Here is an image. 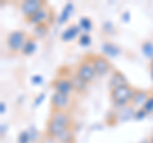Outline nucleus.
Returning a JSON list of instances; mask_svg holds the SVG:
<instances>
[{"mask_svg": "<svg viewBox=\"0 0 153 143\" xmlns=\"http://www.w3.org/2000/svg\"><path fill=\"white\" fill-rule=\"evenodd\" d=\"M135 89L131 84L121 86V87L114 88L110 91V100L114 107H116L117 110L123 107H126L131 104V100L135 93Z\"/></svg>", "mask_w": 153, "mask_h": 143, "instance_id": "1", "label": "nucleus"}, {"mask_svg": "<svg viewBox=\"0 0 153 143\" xmlns=\"http://www.w3.org/2000/svg\"><path fill=\"white\" fill-rule=\"evenodd\" d=\"M28 37H30V35L23 30H16V31L9 32L7 36V40H5L8 50L13 52V54L22 52L23 46H25Z\"/></svg>", "mask_w": 153, "mask_h": 143, "instance_id": "2", "label": "nucleus"}, {"mask_svg": "<svg viewBox=\"0 0 153 143\" xmlns=\"http://www.w3.org/2000/svg\"><path fill=\"white\" fill-rule=\"evenodd\" d=\"M88 59H89L91 63H92L96 74H97V77H103V75H107L112 70V64L110 63V60H108L107 56H105L102 54L91 55Z\"/></svg>", "mask_w": 153, "mask_h": 143, "instance_id": "3", "label": "nucleus"}, {"mask_svg": "<svg viewBox=\"0 0 153 143\" xmlns=\"http://www.w3.org/2000/svg\"><path fill=\"white\" fill-rule=\"evenodd\" d=\"M74 74L76 75V77H79L87 84L91 83L96 77H97V74H96V72H94V68H93L92 63L89 61V59L79 61V64H78V66H76Z\"/></svg>", "mask_w": 153, "mask_h": 143, "instance_id": "4", "label": "nucleus"}, {"mask_svg": "<svg viewBox=\"0 0 153 143\" xmlns=\"http://www.w3.org/2000/svg\"><path fill=\"white\" fill-rule=\"evenodd\" d=\"M51 111H66L70 107V96L60 92H54L50 97Z\"/></svg>", "mask_w": 153, "mask_h": 143, "instance_id": "5", "label": "nucleus"}, {"mask_svg": "<svg viewBox=\"0 0 153 143\" xmlns=\"http://www.w3.org/2000/svg\"><path fill=\"white\" fill-rule=\"evenodd\" d=\"M45 7H47V4L44 0H26V1H22L19 9H21V13L25 16V18L32 17L33 14H36L37 12H40L41 9H44Z\"/></svg>", "mask_w": 153, "mask_h": 143, "instance_id": "6", "label": "nucleus"}, {"mask_svg": "<svg viewBox=\"0 0 153 143\" xmlns=\"http://www.w3.org/2000/svg\"><path fill=\"white\" fill-rule=\"evenodd\" d=\"M51 87L54 88V92H60V93L68 95V96H70L71 92L74 91V87L70 78H66V77H59L55 80H52Z\"/></svg>", "mask_w": 153, "mask_h": 143, "instance_id": "7", "label": "nucleus"}, {"mask_svg": "<svg viewBox=\"0 0 153 143\" xmlns=\"http://www.w3.org/2000/svg\"><path fill=\"white\" fill-rule=\"evenodd\" d=\"M50 16H51V12H49L47 7H45L44 9H41L40 12H37L36 14H33L32 17L27 18V23L33 26H38V25H42V23H50Z\"/></svg>", "mask_w": 153, "mask_h": 143, "instance_id": "8", "label": "nucleus"}, {"mask_svg": "<svg viewBox=\"0 0 153 143\" xmlns=\"http://www.w3.org/2000/svg\"><path fill=\"white\" fill-rule=\"evenodd\" d=\"M129 84L128 79L125 77V74L121 73L120 70H114L111 75H110V79H108V88L110 91L114 88H117V87H121V86H126Z\"/></svg>", "mask_w": 153, "mask_h": 143, "instance_id": "9", "label": "nucleus"}, {"mask_svg": "<svg viewBox=\"0 0 153 143\" xmlns=\"http://www.w3.org/2000/svg\"><path fill=\"white\" fill-rule=\"evenodd\" d=\"M149 95H151L149 89H135V93H134V97L131 100L130 106L140 109L143 105L146 104L148 97H149Z\"/></svg>", "mask_w": 153, "mask_h": 143, "instance_id": "10", "label": "nucleus"}, {"mask_svg": "<svg viewBox=\"0 0 153 143\" xmlns=\"http://www.w3.org/2000/svg\"><path fill=\"white\" fill-rule=\"evenodd\" d=\"M80 32H82V30H80L79 25H70L63 33H61L60 39H61V41H64V42L73 41L76 36H80Z\"/></svg>", "mask_w": 153, "mask_h": 143, "instance_id": "11", "label": "nucleus"}, {"mask_svg": "<svg viewBox=\"0 0 153 143\" xmlns=\"http://www.w3.org/2000/svg\"><path fill=\"white\" fill-rule=\"evenodd\" d=\"M36 49H37L36 37L33 36V35H30V37H28L27 41H26L25 46H23V50H22L21 54H22L23 56H31L33 52L36 51Z\"/></svg>", "mask_w": 153, "mask_h": 143, "instance_id": "12", "label": "nucleus"}, {"mask_svg": "<svg viewBox=\"0 0 153 143\" xmlns=\"http://www.w3.org/2000/svg\"><path fill=\"white\" fill-rule=\"evenodd\" d=\"M50 30V23H42V25H38L33 27V36L36 39H44V37L49 33Z\"/></svg>", "mask_w": 153, "mask_h": 143, "instance_id": "13", "label": "nucleus"}, {"mask_svg": "<svg viewBox=\"0 0 153 143\" xmlns=\"http://www.w3.org/2000/svg\"><path fill=\"white\" fill-rule=\"evenodd\" d=\"M71 12H73V4H71V3L65 4L64 8H63V10H61V13H60L59 19H57L59 25H64V23L69 19V17H70Z\"/></svg>", "mask_w": 153, "mask_h": 143, "instance_id": "14", "label": "nucleus"}, {"mask_svg": "<svg viewBox=\"0 0 153 143\" xmlns=\"http://www.w3.org/2000/svg\"><path fill=\"white\" fill-rule=\"evenodd\" d=\"M57 143H75V134L73 132V128L64 132L59 138L56 139Z\"/></svg>", "mask_w": 153, "mask_h": 143, "instance_id": "15", "label": "nucleus"}, {"mask_svg": "<svg viewBox=\"0 0 153 143\" xmlns=\"http://www.w3.org/2000/svg\"><path fill=\"white\" fill-rule=\"evenodd\" d=\"M70 80H71V83H73L74 91H76V92H84L85 91V88H87V83L83 82V80L80 79L79 77H76L75 74L73 75V77H70Z\"/></svg>", "mask_w": 153, "mask_h": 143, "instance_id": "16", "label": "nucleus"}, {"mask_svg": "<svg viewBox=\"0 0 153 143\" xmlns=\"http://www.w3.org/2000/svg\"><path fill=\"white\" fill-rule=\"evenodd\" d=\"M102 50L107 56H116L119 54L117 46H115L114 44H111V42H105L103 46H102Z\"/></svg>", "mask_w": 153, "mask_h": 143, "instance_id": "17", "label": "nucleus"}, {"mask_svg": "<svg viewBox=\"0 0 153 143\" xmlns=\"http://www.w3.org/2000/svg\"><path fill=\"white\" fill-rule=\"evenodd\" d=\"M78 25L80 27V30L83 31V33H88L91 31V28H92V19L89 17H82L79 19Z\"/></svg>", "mask_w": 153, "mask_h": 143, "instance_id": "18", "label": "nucleus"}, {"mask_svg": "<svg viewBox=\"0 0 153 143\" xmlns=\"http://www.w3.org/2000/svg\"><path fill=\"white\" fill-rule=\"evenodd\" d=\"M143 111H144L147 115H149V114L153 112V89H151V95L149 97H148V100L146 101V104L143 105V106L140 107Z\"/></svg>", "mask_w": 153, "mask_h": 143, "instance_id": "19", "label": "nucleus"}, {"mask_svg": "<svg viewBox=\"0 0 153 143\" xmlns=\"http://www.w3.org/2000/svg\"><path fill=\"white\" fill-rule=\"evenodd\" d=\"M142 50H143V52H144V55L147 56V58H149V60L153 59V42L146 41L142 46Z\"/></svg>", "mask_w": 153, "mask_h": 143, "instance_id": "20", "label": "nucleus"}, {"mask_svg": "<svg viewBox=\"0 0 153 143\" xmlns=\"http://www.w3.org/2000/svg\"><path fill=\"white\" fill-rule=\"evenodd\" d=\"M91 42H92V39L89 33H80V36L78 37V44L80 46H89Z\"/></svg>", "mask_w": 153, "mask_h": 143, "instance_id": "21", "label": "nucleus"}, {"mask_svg": "<svg viewBox=\"0 0 153 143\" xmlns=\"http://www.w3.org/2000/svg\"><path fill=\"white\" fill-rule=\"evenodd\" d=\"M31 139V136L27 130H22L18 136V143H30Z\"/></svg>", "mask_w": 153, "mask_h": 143, "instance_id": "22", "label": "nucleus"}, {"mask_svg": "<svg viewBox=\"0 0 153 143\" xmlns=\"http://www.w3.org/2000/svg\"><path fill=\"white\" fill-rule=\"evenodd\" d=\"M149 73H151V78H152V82H153V59L149 60Z\"/></svg>", "mask_w": 153, "mask_h": 143, "instance_id": "23", "label": "nucleus"}, {"mask_svg": "<svg viewBox=\"0 0 153 143\" xmlns=\"http://www.w3.org/2000/svg\"><path fill=\"white\" fill-rule=\"evenodd\" d=\"M33 82H37V84H40V82L42 80V77H40V75H37V77H33L32 78Z\"/></svg>", "mask_w": 153, "mask_h": 143, "instance_id": "24", "label": "nucleus"}, {"mask_svg": "<svg viewBox=\"0 0 153 143\" xmlns=\"http://www.w3.org/2000/svg\"><path fill=\"white\" fill-rule=\"evenodd\" d=\"M148 143H153V134L149 138H148Z\"/></svg>", "mask_w": 153, "mask_h": 143, "instance_id": "25", "label": "nucleus"}, {"mask_svg": "<svg viewBox=\"0 0 153 143\" xmlns=\"http://www.w3.org/2000/svg\"><path fill=\"white\" fill-rule=\"evenodd\" d=\"M4 110H5V106H4V102H1V114H4Z\"/></svg>", "mask_w": 153, "mask_h": 143, "instance_id": "26", "label": "nucleus"}, {"mask_svg": "<svg viewBox=\"0 0 153 143\" xmlns=\"http://www.w3.org/2000/svg\"><path fill=\"white\" fill-rule=\"evenodd\" d=\"M147 143H148V141H147Z\"/></svg>", "mask_w": 153, "mask_h": 143, "instance_id": "27", "label": "nucleus"}]
</instances>
